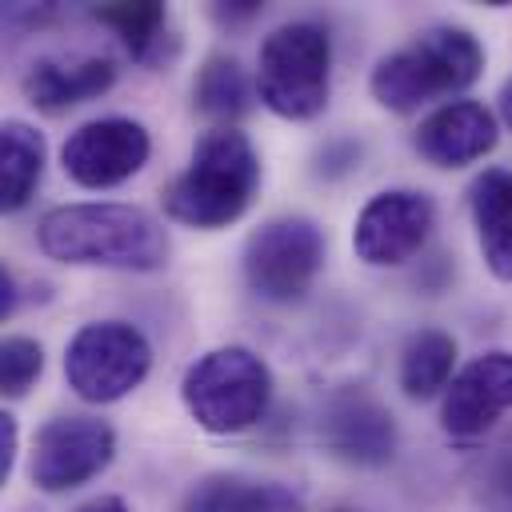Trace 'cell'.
Returning <instances> with one entry per match:
<instances>
[{
    "mask_svg": "<svg viewBox=\"0 0 512 512\" xmlns=\"http://www.w3.org/2000/svg\"><path fill=\"white\" fill-rule=\"evenodd\" d=\"M44 372V348L32 336H4L0 344V392L8 400L24 396Z\"/></svg>",
    "mask_w": 512,
    "mask_h": 512,
    "instance_id": "44dd1931",
    "label": "cell"
},
{
    "mask_svg": "<svg viewBox=\"0 0 512 512\" xmlns=\"http://www.w3.org/2000/svg\"><path fill=\"white\" fill-rule=\"evenodd\" d=\"M116 456V432L96 416H56L36 432L32 484L40 492H68L100 476Z\"/></svg>",
    "mask_w": 512,
    "mask_h": 512,
    "instance_id": "ba28073f",
    "label": "cell"
},
{
    "mask_svg": "<svg viewBox=\"0 0 512 512\" xmlns=\"http://www.w3.org/2000/svg\"><path fill=\"white\" fill-rule=\"evenodd\" d=\"M180 512H260V484H248L228 472H212L184 496Z\"/></svg>",
    "mask_w": 512,
    "mask_h": 512,
    "instance_id": "ffe728a7",
    "label": "cell"
},
{
    "mask_svg": "<svg viewBox=\"0 0 512 512\" xmlns=\"http://www.w3.org/2000/svg\"><path fill=\"white\" fill-rule=\"evenodd\" d=\"M72 512H132V508L120 496H96V500H88V504H80Z\"/></svg>",
    "mask_w": 512,
    "mask_h": 512,
    "instance_id": "cb8c5ba5",
    "label": "cell"
},
{
    "mask_svg": "<svg viewBox=\"0 0 512 512\" xmlns=\"http://www.w3.org/2000/svg\"><path fill=\"white\" fill-rule=\"evenodd\" d=\"M16 416H0V480L12 472V460H16Z\"/></svg>",
    "mask_w": 512,
    "mask_h": 512,
    "instance_id": "603a6c76",
    "label": "cell"
},
{
    "mask_svg": "<svg viewBox=\"0 0 512 512\" xmlns=\"http://www.w3.org/2000/svg\"><path fill=\"white\" fill-rule=\"evenodd\" d=\"M484 68V48L468 28H428L372 68V96L388 112H416L436 96L464 92Z\"/></svg>",
    "mask_w": 512,
    "mask_h": 512,
    "instance_id": "3957f363",
    "label": "cell"
},
{
    "mask_svg": "<svg viewBox=\"0 0 512 512\" xmlns=\"http://www.w3.org/2000/svg\"><path fill=\"white\" fill-rule=\"evenodd\" d=\"M180 396L188 416L216 436H232L252 428L272 400V372L268 364L244 348V344H224L204 352L180 380Z\"/></svg>",
    "mask_w": 512,
    "mask_h": 512,
    "instance_id": "277c9868",
    "label": "cell"
},
{
    "mask_svg": "<svg viewBox=\"0 0 512 512\" xmlns=\"http://www.w3.org/2000/svg\"><path fill=\"white\" fill-rule=\"evenodd\" d=\"M152 140L140 120L128 116H100L68 132L60 148L64 176L80 188H116L148 164Z\"/></svg>",
    "mask_w": 512,
    "mask_h": 512,
    "instance_id": "9c48e42d",
    "label": "cell"
},
{
    "mask_svg": "<svg viewBox=\"0 0 512 512\" xmlns=\"http://www.w3.org/2000/svg\"><path fill=\"white\" fill-rule=\"evenodd\" d=\"M452 368H456V340L440 328H424L400 352V388L412 400H428L436 392H448Z\"/></svg>",
    "mask_w": 512,
    "mask_h": 512,
    "instance_id": "e0dca14e",
    "label": "cell"
},
{
    "mask_svg": "<svg viewBox=\"0 0 512 512\" xmlns=\"http://www.w3.org/2000/svg\"><path fill=\"white\" fill-rule=\"evenodd\" d=\"M484 492H488V504H492L496 512H512V452H504V456L488 468Z\"/></svg>",
    "mask_w": 512,
    "mask_h": 512,
    "instance_id": "7402d4cb",
    "label": "cell"
},
{
    "mask_svg": "<svg viewBox=\"0 0 512 512\" xmlns=\"http://www.w3.org/2000/svg\"><path fill=\"white\" fill-rule=\"evenodd\" d=\"M116 80L112 60L104 56H84V60H36L24 76V92L36 108L44 112H64L72 104H84L100 92H108Z\"/></svg>",
    "mask_w": 512,
    "mask_h": 512,
    "instance_id": "5bb4252c",
    "label": "cell"
},
{
    "mask_svg": "<svg viewBox=\"0 0 512 512\" xmlns=\"http://www.w3.org/2000/svg\"><path fill=\"white\" fill-rule=\"evenodd\" d=\"M260 184V160L244 132L212 128L196 140L188 168L164 188V212L188 228H224L244 216Z\"/></svg>",
    "mask_w": 512,
    "mask_h": 512,
    "instance_id": "7a4b0ae2",
    "label": "cell"
},
{
    "mask_svg": "<svg viewBox=\"0 0 512 512\" xmlns=\"http://www.w3.org/2000/svg\"><path fill=\"white\" fill-rule=\"evenodd\" d=\"M432 224H436V204L428 192L388 188V192H376L360 208L356 228H352V248L364 264L392 268V264L412 260L424 248Z\"/></svg>",
    "mask_w": 512,
    "mask_h": 512,
    "instance_id": "30bf717a",
    "label": "cell"
},
{
    "mask_svg": "<svg viewBox=\"0 0 512 512\" xmlns=\"http://www.w3.org/2000/svg\"><path fill=\"white\" fill-rule=\"evenodd\" d=\"M468 204L488 268L500 280H512V172L504 168L480 172L468 188Z\"/></svg>",
    "mask_w": 512,
    "mask_h": 512,
    "instance_id": "9a60e30c",
    "label": "cell"
},
{
    "mask_svg": "<svg viewBox=\"0 0 512 512\" xmlns=\"http://www.w3.org/2000/svg\"><path fill=\"white\" fill-rule=\"evenodd\" d=\"M40 252L60 264H92L120 272H156L168 260L164 224L136 204H64L44 212L36 228Z\"/></svg>",
    "mask_w": 512,
    "mask_h": 512,
    "instance_id": "6da1fadb",
    "label": "cell"
},
{
    "mask_svg": "<svg viewBox=\"0 0 512 512\" xmlns=\"http://www.w3.org/2000/svg\"><path fill=\"white\" fill-rule=\"evenodd\" d=\"M152 368V344L124 320H92L64 348L68 388L88 404H112L140 388Z\"/></svg>",
    "mask_w": 512,
    "mask_h": 512,
    "instance_id": "8992f818",
    "label": "cell"
},
{
    "mask_svg": "<svg viewBox=\"0 0 512 512\" xmlns=\"http://www.w3.org/2000/svg\"><path fill=\"white\" fill-rule=\"evenodd\" d=\"M192 96L208 120H216L220 128H232V120L248 112V76L232 56H208L204 68L196 72Z\"/></svg>",
    "mask_w": 512,
    "mask_h": 512,
    "instance_id": "ac0fdd59",
    "label": "cell"
},
{
    "mask_svg": "<svg viewBox=\"0 0 512 512\" xmlns=\"http://www.w3.org/2000/svg\"><path fill=\"white\" fill-rule=\"evenodd\" d=\"M44 172V136L24 120H4L0 128V208L16 212L32 200Z\"/></svg>",
    "mask_w": 512,
    "mask_h": 512,
    "instance_id": "2e32d148",
    "label": "cell"
},
{
    "mask_svg": "<svg viewBox=\"0 0 512 512\" xmlns=\"http://www.w3.org/2000/svg\"><path fill=\"white\" fill-rule=\"evenodd\" d=\"M324 264V236L308 216H276L244 244V276L256 296L288 304L300 300Z\"/></svg>",
    "mask_w": 512,
    "mask_h": 512,
    "instance_id": "52a82bcc",
    "label": "cell"
},
{
    "mask_svg": "<svg viewBox=\"0 0 512 512\" xmlns=\"http://www.w3.org/2000/svg\"><path fill=\"white\" fill-rule=\"evenodd\" d=\"M320 440L324 448L360 468H380L396 452V420L368 388H336L320 412Z\"/></svg>",
    "mask_w": 512,
    "mask_h": 512,
    "instance_id": "8fae6325",
    "label": "cell"
},
{
    "mask_svg": "<svg viewBox=\"0 0 512 512\" xmlns=\"http://www.w3.org/2000/svg\"><path fill=\"white\" fill-rule=\"evenodd\" d=\"M496 100H500V120L512 128V76L504 80V88H500V96H496Z\"/></svg>",
    "mask_w": 512,
    "mask_h": 512,
    "instance_id": "d4e9b609",
    "label": "cell"
},
{
    "mask_svg": "<svg viewBox=\"0 0 512 512\" xmlns=\"http://www.w3.org/2000/svg\"><path fill=\"white\" fill-rule=\"evenodd\" d=\"M332 44L312 20L280 24L264 36L256 60V92L284 120H312L328 104Z\"/></svg>",
    "mask_w": 512,
    "mask_h": 512,
    "instance_id": "5b68a950",
    "label": "cell"
},
{
    "mask_svg": "<svg viewBox=\"0 0 512 512\" xmlns=\"http://www.w3.org/2000/svg\"><path fill=\"white\" fill-rule=\"evenodd\" d=\"M512 408V352H484L464 364L440 404V424L456 440L484 436Z\"/></svg>",
    "mask_w": 512,
    "mask_h": 512,
    "instance_id": "7c38bea8",
    "label": "cell"
},
{
    "mask_svg": "<svg viewBox=\"0 0 512 512\" xmlns=\"http://www.w3.org/2000/svg\"><path fill=\"white\" fill-rule=\"evenodd\" d=\"M96 20L108 24L136 60H152V52L164 40L168 12L156 0H136V4H104V8H96Z\"/></svg>",
    "mask_w": 512,
    "mask_h": 512,
    "instance_id": "d6986e66",
    "label": "cell"
},
{
    "mask_svg": "<svg viewBox=\"0 0 512 512\" xmlns=\"http://www.w3.org/2000/svg\"><path fill=\"white\" fill-rule=\"evenodd\" d=\"M332 512H348V508H332Z\"/></svg>",
    "mask_w": 512,
    "mask_h": 512,
    "instance_id": "484cf974",
    "label": "cell"
},
{
    "mask_svg": "<svg viewBox=\"0 0 512 512\" xmlns=\"http://www.w3.org/2000/svg\"><path fill=\"white\" fill-rule=\"evenodd\" d=\"M416 152L436 168H464L492 152L496 144V116L476 100H452L428 112L412 136Z\"/></svg>",
    "mask_w": 512,
    "mask_h": 512,
    "instance_id": "4fadbf2b",
    "label": "cell"
}]
</instances>
